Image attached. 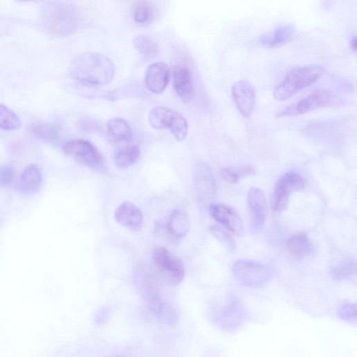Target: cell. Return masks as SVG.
Returning <instances> with one entry per match:
<instances>
[{
  "instance_id": "11",
  "label": "cell",
  "mask_w": 357,
  "mask_h": 357,
  "mask_svg": "<svg viewBox=\"0 0 357 357\" xmlns=\"http://www.w3.org/2000/svg\"><path fill=\"white\" fill-rule=\"evenodd\" d=\"M172 80L178 97L183 102L190 103L194 97V89L190 70L184 66H175L172 71Z\"/></svg>"
},
{
  "instance_id": "15",
  "label": "cell",
  "mask_w": 357,
  "mask_h": 357,
  "mask_svg": "<svg viewBox=\"0 0 357 357\" xmlns=\"http://www.w3.org/2000/svg\"><path fill=\"white\" fill-rule=\"evenodd\" d=\"M194 184L198 193L209 197L216 190V181L213 172L208 163L199 161L194 168Z\"/></svg>"
},
{
  "instance_id": "4",
  "label": "cell",
  "mask_w": 357,
  "mask_h": 357,
  "mask_svg": "<svg viewBox=\"0 0 357 357\" xmlns=\"http://www.w3.org/2000/svg\"><path fill=\"white\" fill-rule=\"evenodd\" d=\"M232 273L237 283L250 288L266 286L274 275L271 266L246 259L237 260L232 266Z\"/></svg>"
},
{
  "instance_id": "6",
  "label": "cell",
  "mask_w": 357,
  "mask_h": 357,
  "mask_svg": "<svg viewBox=\"0 0 357 357\" xmlns=\"http://www.w3.org/2000/svg\"><path fill=\"white\" fill-rule=\"evenodd\" d=\"M306 183L302 175L290 172L282 176L278 181L273 197V209L280 213L289 205L290 197L294 192L305 188Z\"/></svg>"
},
{
  "instance_id": "29",
  "label": "cell",
  "mask_w": 357,
  "mask_h": 357,
  "mask_svg": "<svg viewBox=\"0 0 357 357\" xmlns=\"http://www.w3.org/2000/svg\"><path fill=\"white\" fill-rule=\"evenodd\" d=\"M210 230L226 249L233 251L236 248V242L234 238L224 229L217 225H213L210 226Z\"/></svg>"
},
{
  "instance_id": "8",
  "label": "cell",
  "mask_w": 357,
  "mask_h": 357,
  "mask_svg": "<svg viewBox=\"0 0 357 357\" xmlns=\"http://www.w3.org/2000/svg\"><path fill=\"white\" fill-rule=\"evenodd\" d=\"M154 262L160 271L173 284H180L185 277V267L178 258L164 247H156L153 250Z\"/></svg>"
},
{
  "instance_id": "3",
  "label": "cell",
  "mask_w": 357,
  "mask_h": 357,
  "mask_svg": "<svg viewBox=\"0 0 357 357\" xmlns=\"http://www.w3.org/2000/svg\"><path fill=\"white\" fill-rule=\"evenodd\" d=\"M325 73V69L318 65H309L291 70L282 83L275 89L276 100L285 102L304 89L317 82Z\"/></svg>"
},
{
  "instance_id": "24",
  "label": "cell",
  "mask_w": 357,
  "mask_h": 357,
  "mask_svg": "<svg viewBox=\"0 0 357 357\" xmlns=\"http://www.w3.org/2000/svg\"><path fill=\"white\" fill-rule=\"evenodd\" d=\"M140 156L138 146L132 145L120 149L116 156L115 162L120 168H127L134 164Z\"/></svg>"
},
{
  "instance_id": "25",
  "label": "cell",
  "mask_w": 357,
  "mask_h": 357,
  "mask_svg": "<svg viewBox=\"0 0 357 357\" xmlns=\"http://www.w3.org/2000/svg\"><path fill=\"white\" fill-rule=\"evenodd\" d=\"M21 122L19 117L4 104L0 106V128L2 130L11 131L20 129Z\"/></svg>"
},
{
  "instance_id": "19",
  "label": "cell",
  "mask_w": 357,
  "mask_h": 357,
  "mask_svg": "<svg viewBox=\"0 0 357 357\" xmlns=\"http://www.w3.org/2000/svg\"><path fill=\"white\" fill-rule=\"evenodd\" d=\"M289 252L297 258H304L311 254L313 245L307 235L298 232L292 235L288 240Z\"/></svg>"
},
{
  "instance_id": "10",
  "label": "cell",
  "mask_w": 357,
  "mask_h": 357,
  "mask_svg": "<svg viewBox=\"0 0 357 357\" xmlns=\"http://www.w3.org/2000/svg\"><path fill=\"white\" fill-rule=\"evenodd\" d=\"M212 217L235 235L244 233V226L238 212L232 207L224 204H212L210 207Z\"/></svg>"
},
{
  "instance_id": "7",
  "label": "cell",
  "mask_w": 357,
  "mask_h": 357,
  "mask_svg": "<svg viewBox=\"0 0 357 357\" xmlns=\"http://www.w3.org/2000/svg\"><path fill=\"white\" fill-rule=\"evenodd\" d=\"M64 152L77 163L88 167L98 168L103 163L98 149L91 142L75 139L66 142L63 146Z\"/></svg>"
},
{
  "instance_id": "31",
  "label": "cell",
  "mask_w": 357,
  "mask_h": 357,
  "mask_svg": "<svg viewBox=\"0 0 357 357\" xmlns=\"http://www.w3.org/2000/svg\"><path fill=\"white\" fill-rule=\"evenodd\" d=\"M15 171L10 165H3L0 170V185L2 187L9 186L14 181Z\"/></svg>"
},
{
  "instance_id": "13",
  "label": "cell",
  "mask_w": 357,
  "mask_h": 357,
  "mask_svg": "<svg viewBox=\"0 0 357 357\" xmlns=\"http://www.w3.org/2000/svg\"><path fill=\"white\" fill-rule=\"evenodd\" d=\"M170 77V72L167 64L163 62H155L147 69L145 84L151 93L161 94L167 87Z\"/></svg>"
},
{
  "instance_id": "30",
  "label": "cell",
  "mask_w": 357,
  "mask_h": 357,
  "mask_svg": "<svg viewBox=\"0 0 357 357\" xmlns=\"http://www.w3.org/2000/svg\"><path fill=\"white\" fill-rule=\"evenodd\" d=\"M340 319L345 322H357V303L345 304L338 310Z\"/></svg>"
},
{
  "instance_id": "26",
  "label": "cell",
  "mask_w": 357,
  "mask_h": 357,
  "mask_svg": "<svg viewBox=\"0 0 357 357\" xmlns=\"http://www.w3.org/2000/svg\"><path fill=\"white\" fill-rule=\"evenodd\" d=\"M30 131L35 136L46 141H55L58 138L59 127L54 124H33L29 127Z\"/></svg>"
},
{
  "instance_id": "14",
  "label": "cell",
  "mask_w": 357,
  "mask_h": 357,
  "mask_svg": "<svg viewBox=\"0 0 357 357\" xmlns=\"http://www.w3.org/2000/svg\"><path fill=\"white\" fill-rule=\"evenodd\" d=\"M116 221L122 226L133 231H140L143 226V214L141 210L130 202L122 203L115 212Z\"/></svg>"
},
{
  "instance_id": "23",
  "label": "cell",
  "mask_w": 357,
  "mask_h": 357,
  "mask_svg": "<svg viewBox=\"0 0 357 357\" xmlns=\"http://www.w3.org/2000/svg\"><path fill=\"white\" fill-rule=\"evenodd\" d=\"M255 169L251 165H239L224 167L221 171L223 180L230 184H237L244 178L254 174Z\"/></svg>"
},
{
  "instance_id": "17",
  "label": "cell",
  "mask_w": 357,
  "mask_h": 357,
  "mask_svg": "<svg viewBox=\"0 0 357 357\" xmlns=\"http://www.w3.org/2000/svg\"><path fill=\"white\" fill-rule=\"evenodd\" d=\"M180 115L172 109L158 107L150 111L149 122L150 125L156 130L168 129L171 131L176 125Z\"/></svg>"
},
{
  "instance_id": "20",
  "label": "cell",
  "mask_w": 357,
  "mask_h": 357,
  "mask_svg": "<svg viewBox=\"0 0 357 357\" xmlns=\"http://www.w3.org/2000/svg\"><path fill=\"white\" fill-rule=\"evenodd\" d=\"M191 228L188 215L183 211L175 210L172 212L167 223L169 232L176 238L187 235Z\"/></svg>"
},
{
  "instance_id": "16",
  "label": "cell",
  "mask_w": 357,
  "mask_h": 357,
  "mask_svg": "<svg viewBox=\"0 0 357 357\" xmlns=\"http://www.w3.org/2000/svg\"><path fill=\"white\" fill-rule=\"evenodd\" d=\"M43 185V174L36 164L27 166L23 171L18 185L19 191L25 195L37 193Z\"/></svg>"
},
{
  "instance_id": "21",
  "label": "cell",
  "mask_w": 357,
  "mask_h": 357,
  "mask_svg": "<svg viewBox=\"0 0 357 357\" xmlns=\"http://www.w3.org/2000/svg\"><path fill=\"white\" fill-rule=\"evenodd\" d=\"M331 276L336 281H342L357 276V261L346 258L335 264L331 269Z\"/></svg>"
},
{
  "instance_id": "1",
  "label": "cell",
  "mask_w": 357,
  "mask_h": 357,
  "mask_svg": "<svg viewBox=\"0 0 357 357\" xmlns=\"http://www.w3.org/2000/svg\"><path fill=\"white\" fill-rule=\"evenodd\" d=\"M115 73L113 62L108 57L96 53L80 54L72 60L69 66V74L73 79L91 85L110 83Z\"/></svg>"
},
{
  "instance_id": "12",
  "label": "cell",
  "mask_w": 357,
  "mask_h": 357,
  "mask_svg": "<svg viewBox=\"0 0 357 357\" xmlns=\"http://www.w3.org/2000/svg\"><path fill=\"white\" fill-rule=\"evenodd\" d=\"M247 203L252 217L251 228L253 230H258L264 225L268 212L264 192L257 187L250 188L247 196Z\"/></svg>"
},
{
  "instance_id": "5",
  "label": "cell",
  "mask_w": 357,
  "mask_h": 357,
  "mask_svg": "<svg viewBox=\"0 0 357 357\" xmlns=\"http://www.w3.org/2000/svg\"><path fill=\"white\" fill-rule=\"evenodd\" d=\"M344 102L336 94L327 91H318L295 104L286 108L277 115L278 118L304 115L323 108L339 107Z\"/></svg>"
},
{
  "instance_id": "9",
  "label": "cell",
  "mask_w": 357,
  "mask_h": 357,
  "mask_svg": "<svg viewBox=\"0 0 357 357\" xmlns=\"http://www.w3.org/2000/svg\"><path fill=\"white\" fill-rule=\"evenodd\" d=\"M232 95L236 107L242 117L249 118L255 104V93L252 84L247 80H239L232 87Z\"/></svg>"
},
{
  "instance_id": "28",
  "label": "cell",
  "mask_w": 357,
  "mask_h": 357,
  "mask_svg": "<svg viewBox=\"0 0 357 357\" xmlns=\"http://www.w3.org/2000/svg\"><path fill=\"white\" fill-rule=\"evenodd\" d=\"M134 45L138 52L147 58H153L158 55L157 44L146 36H138L134 40Z\"/></svg>"
},
{
  "instance_id": "22",
  "label": "cell",
  "mask_w": 357,
  "mask_h": 357,
  "mask_svg": "<svg viewBox=\"0 0 357 357\" xmlns=\"http://www.w3.org/2000/svg\"><path fill=\"white\" fill-rule=\"evenodd\" d=\"M107 129L110 136L117 141L129 143L132 140V129L124 119L117 118L109 120Z\"/></svg>"
},
{
  "instance_id": "2",
  "label": "cell",
  "mask_w": 357,
  "mask_h": 357,
  "mask_svg": "<svg viewBox=\"0 0 357 357\" xmlns=\"http://www.w3.org/2000/svg\"><path fill=\"white\" fill-rule=\"evenodd\" d=\"M41 22L43 28L49 35L62 37L74 33L79 21L76 11L71 6L53 2L44 6Z\"/></svg>"
},
{
  "instance_id": "27",
  "label": "cell",
  "mask_w": 357,
  "mask_h": 357,
  "mask_svg": "<svg viewBox=\"0 0 357 357\" xmlns=\"http://www.w3.org/2000/svg\"><path fill=\"white\" fill-rule=\"evenodd\" d=\"M133 16L135 21L140 25L150 24L154 19L153 7L147 2H140L134 8Z\"/></svg>"
},
{
  "instance_id": "32",
  "label": "cell",
  "mask_w": 357,
  "mask_h": 357,
  "mask_svg": "<svg viewBox=\"0 0 357 357\" xmlns=\"http://www.w3.org/2000/svg\"><path fill=\"white\" fill-rule=\"evenodd\" d=\"M350 48L354 52H357V36L354 37L350 42Z\"/></svg>"
},
{
  "instance_id": "18",
  "label": "cell",
  "mask_w": 357,
  "mask_h": 357,
  "mask_svg": "<svg viewBox=\"0 0 357 357\" xmlns=\"http://www.w3.org/2000/svg\"><path fill=\"white\" fill-rule=\"evenodd\" d=\"M295 33V27L292 25H280L273 33L264 35L261 37L260 42L263 46L267 48L281 47L293 39Z\"/></svg>"
}]
</instances>
